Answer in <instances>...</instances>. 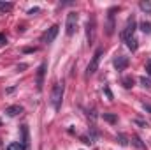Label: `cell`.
Masks as SVG:
<instances>
[{
    "mask_svg": "<svg viewBox=\"0 0 151 150\" xmlns=\"http://www.w3.org/2000/svg\"><path fill=\"white\" fill-rule=\"evenodd\" d=\"M0 41H5V39H4V36H2V34H0Z\"/></svg>",
    "mask_w": 151,
    "mask_h": 150,
    "instance_id": "obj_25",
    "label": "cell"
},
{
    "mask_svg": "<svg viewBox=\"0 0 151 150\" xmlns=\"http://www.w3.org/2000/svg\"><path fill=\"white\" fill-rule=\"evenodd\" d=\"M58 28H60L58 25H53L51 28H47V30L44 32V36H42V39H40V41H42L44 44H49V42H53V41L56 39V36H58Z\"/></svg>",
    "mask_w": 151,
    "mask_h": 150,
    "instance_id": "obj_6",
    "label": "cell"
},
{
    "mask_svg": "<svg viewBox=\"0 0 151 150\" xmlns=\"http://www.w3.org/2000/svg\"><path fill=\"white\" fill-rule=\"evenodd\" d=\"M135 27H137V23H135V18H134V16H130V18L127 20V27H125V30L121 32V37H123V41H127V39L134 37Z\"/></svg>",
    "mask_w": 151,
    "mask_h": 150,
    "instance_id": "obj_5",
    "label": "cell"
},
{
    "mask_svg": "<svg viewBox=\"0 0 151 150\" xmlns=\"http://www.w3.org/2000/svg\"><path fill=\"white\" fill-rule=\"evenodd\" d=\"M146 73H148V78H151V60L146 62Z\"/></svg>",
    "mask_w": 151,
    "mask_h": 150,
    "instance_id": "obj_22",
    "label": "cell"
},
{
    "mask_svg": "<svg viewBox=\"0 0 151 150\" xmlns=\"http://www.w3.org/2000/svg\"><path fill=\"white\" fill-rule=\"evenodd\" d=\"M139 27H141V30H142L144 34H151V21H146V20H144V21H141Z\"/></svg>",
    "mask_w": 151,
    "mask_h": 150,
    "instance_id": "obj_15",
    "label": "cell"
},
{
    "mask_svg": "<svg viewBox=\"0 0 151 150\" xmlns=\"http://www.w3.org/2000/svg\"><path fill=\"white\" fill-rule=\"evenodd\" d=\"M21 134H23V141H21V145L25 147V150H30V141H28V129H27V125H23V127H21Z\"/></svg>",
    "mask_w": 151,
    "mask_h": 150,
    "instance_id": "obj_10",
    "label": "cell"
},
{
    "mask_svg": "<svg viewBox=\"0 0 151 150\" xmlns=\"http://www.w3.org/2000/svg\"><path fill=\"white\" fill-rule=\"evenodd\" d=\"M63 94H65V83H63V81H56V83L53 85L51 97H49V103H51V106L55 108V111H58V110L62 108Z\"/></svg>",
    "mask_w": 151,
    "mask_h": 150,
    "instance_id": "obj_1",
    "label": "cell"
},
{
    "mask_svg": "<svg viewBox=\"0 0 151 150\" xmlns=\"http://www.w3.org/2000/svg\"><path fill=\"white\" fill-rule=\"evenodd\" d=\"M102 53H104L102 48H99V50L93 53V57H91V60H90V64H88V67H86V78H90V76H93L97 73L99 64H100V58H102Z\"/></svg>",
    "mask_w": 151,
    "mask_h": 150,
    "instance_id": "obj_2",
    "label": "cell"
},
{
    "mask_svg": "<svg viewBox=\"0 0 151 150\" xmlns=\"http://www.w3.org/2000/svg\"><path fill=\"white\" fill-rule=\"evenodd\" d=\"M142 108H144L148 113H151V104H146V103H144V104H142Z\"/></svg>",
    "mask_w": 151,
    "mask_h": 150,
    "instance_id": "obj_23",
    "label": "cell"
},
{
    "mask_svg": "<svg viewBox=\"0 0 151 150\" xmlns=\"http://www.w3.org/2000/svg\"><path fill=\"white\" fill-rule=\"evenodd\" d=\"M125 42H127V46H128V50H130V51H137V48H139V44H137V39H135V37H130V39H127Z\"/></svg>",
    "mask_w": 151,
    "mask_h": 150,
    "instance_id": "obj_12",
    "label": "cell"
},
{
    "mask_svg": "<svg viewBox=\"0 0 151 150\" xmlns=\"http://www.w3.org/2000/svg\"><path fill=\"white\" fill-rule=\"evenodd\" d=\"M21 111H23V108H21L19 104H14V106H9V108L5 110V113H7L9 117H16V115H19Z\"/></svg>",
    "mask_w": 151,
    "mask_h": 150,
    "instance_id": "obj_11",
    "label": "cell"
},
{
    "mask_svg": "<svg viewBox=\"0 0 151 150\" xmlns=\"http://www.w3.org/2000/svg\"><path fill=\"white\" fill-rule=\"evenodd\" d=\"M113 64L118 71H125V69L128 67V64H130V58L125 57V55H116V58H114Z\"/></svg>",
    "mask_w": 151,
    "mask_h": 150,
    "instance_id": "obj_8",
    "label": "cell"
},
{
    "mask_svg": "<svg viewBox=\"0 0 151 150\" xmlns=\"http://www.w3.org/2000/svg\"><path fill=\"white\" fill-rule=\"evenodd\" d=\"M114 12H116V7L107 12V21H106V34H107V36H113L114 28H116V23H114Z\"/></svg>",
    "mask_w": 151,
    "mask_h": 150,
    "instance_id": "obj_7",
    "label": "cell"
},
{
    "mask_svg": "<svg viewBox=\"0 0 151 150\" xmlns=\"http://www.w3.org/2000/svg\"><path fill=\"white\" fill-rule=\"evenodd\" d=\"M102 117H104V120L109 122V124H116V122H118V117H116L114 113H104Z\"/></svg>",
    "mask_w": 151,
    "mask_h": 150,
    "instance_id": "obj_14",
    "label": "cell"
},
{
    "mask_svg": "<svg viewBox=\"0 0 151 150\" xmlns=\"http://www.w3.org/2000/svg\"><path fill=\"white\" fill-rule=\"evenodd\" d=\"M139 7H141L144 12H151V2H148V0H142V2L139 4Z\"/></svg>",
    "mask_w": 151,
    "mask_h": 150,
    "instance_id": "obj_18",
    "label": "cell"
},
{
    "mask_svg": "<svg viewBox=\"0 0 151 150\" xmlns=\"http://www.w3.org/2000/svg\"><path fill=\"white\" fill-rule=\"evenodd\" d=\"M141 85H142L144 88H151V78H148V76H142V78H141Z\"/></svg>",
    "mask_w": 151,
    "mask_h": 150,
    "instance_id": "obj_19",
    "label": "cell"
},
{
    "mask_svg": "<svg viewBox=\"0 0 151 150\" xmlns=\"http://www.w3.org/2000/svg\"><path fill=\"white\" fill-rule=\"evenodd\" d=\"M0 9L2 11H11L12 9V4L11 2H0Z\"/></svg>",
    "mask_w": 151,
    "mask_h": 150,
    "instance_id": "obj_21",
    "label": "cell"
},
{
    "mask_svg": "<svg viewBox=\"0 0 151 150\" xmlns=\"http://www.w3.org/2000/svg\"><path fill=\"white\" fill-rule=\"evenodd\" d=\"M121 83H123V87H125V88H132V87H134V83H135V79H134L132 76H125V78L121 79Z\"/></svg>",
    "mask_w": 151,
    "mask_h": 150,
    "instance_id": "obj_13",
    "label": "cell"
},
{
    "mask_svg": "<svg viewBox=\"0 0 151 150\" xmlns=\"http://www.w3.org/2000/svg\"><path fill=\"white\" fill-rule=\"evenodd\" d=\"M34 12H39V7H34V9H30V11H28V14H30V16H34Z\"/></svg>",
    "mask_w": 151,
    "mask_h": 150,
    "instance_id": "obj_24",
    "label": "cell"
},
{
    "mask_svg": "<svg viewBox=\"0 0 151 150\" xmlns=\"http://www.w3.org/2000/svg\"><path fill=\"white\" fill-rule=\"evenodd\" d=\"M118 141H119V145H123V147H127V145H128V140H127V136H125V134H118Z\"/></svg>",
    "mask_w": 151,
    "mask_h": 150,
    "instance_id": "obj_20",
    "label": "cell"
},
{
    "mask_svg": "<svg viewBox=\"0 0 151 150\" xmlns=\"http://www.w3.org/2000/svg\"><path fill=\"white\" fill-rule=\"evenodd\" d=\"M95 37H97V18H95V14H91L86 23V41L90 46L95 42Z\"/></svg>",
    "mask_w": 151,
    "mask_h": 150,
    "instance_id": "obj_3",
    "label": "cell"
},
{
    "mask_svg": "<svg viewBox=\"0 0 151 150\" xmlns=\"http://www.w3.org/2000/svg\"><path fill=\"white\" fill-rule=\"evenodd\" d=\"M77 20H79V14L77 12H69L67 14V20H65V32L67 36H74L76 32V27H77Z\"/></svg>",
    "mask_w": 151,
    "mask_h": 150,
    "instance_id": "obj_4",
    "label": "cell"
},
{
    "mask_svg": "<svg viewBox=\"0 0 151 150\" xmlns=\"http://www.w3.org/2000/svg\"><path fill=\"white\" fill-rule=\"evenodd\" d=\"M7 150H25V147L21 145V141H14V143H9Z\"/></svg>",
    "mask_w": 151,
    "mask_h": 150,
    "instance_id": "obj_16",
    "label": "cell"
},
{
    "mask_svg": "<svg viewBox=\"0 0 151 150\" xmlns=\"http://www.w3.org/2000/svg\"><path fill=\"white\" fill-rule=\"evenodd\" d=\"M132 140H134L132 143H134V145H135L137 149H141V150H144V149H146V145H144V143L141 141V138H139V136H132Z\"/></svg>",
    "mask_w": 151,
    "mask_h": 150,
    "instance_id": "obj_17",
    "label": "cell"
},
{
    "mask_svg": "<svg viewBox=\"0 0 151 150\" xmlns=\"http://www.w3.org/2000/svg\"><path fill=\"white\" fill-rule=\"evenodd\" d=\"M46 69H47V64H46V62H42V64H40V67L37 69V79H35V83H37V90H42V85H44V74H46Z\"/></svg>",
    "mask_w": 151,
    "mask_h": 150,
    "instance_id": "obj_9",
    "label": "cell"
}]
</instances>
